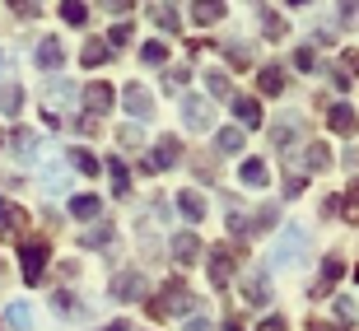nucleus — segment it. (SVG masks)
<instances>
[{"label":"nucleus","mask_w":359,"mask_h":331,"mask_svg":"<svg viewBox=\"0 0 359 331\" xmlns=\"http://www.w3.org/2000/svg\"><path fill=\"white\" fill-rule=\"evenodd\" d=\"M304 252H308V234H304L299 224H290V229H285V234L276 238V252H271V262H276V266H294L299 257H304Z\"/></svg>","instance_id":"nucleus-1"},{"label":"nucleus","mask_w":359,"mask_h":331,"mask_svg":"<svg viewBox=\"0 0 359 331\" xmlns=\"http://www.w3.org/2000/svg\"><path fill=\"white\" fill-rule=\"evenodd\" d=\"M191 308H196V294L187 290L182 280H168V285H163V299L154 304V313L168 318V313H191Z\"/></svg>","instance_id":"nucleus-2"},{"label":"nucleus","mask_w":359,"mask_h":331,"mask_svg":"<svg viewBox=\"0 0 359 331\" xmlns=\"http://www.w3.org/2000/svg\"><path fill=\"white\" fill-rule=\"evenodd\" d=\"M210 121H215L210 103H205L201 93H187V98H182V126H187V131H210Z\"/></svg>","instance_id":"nucleus-3"},{"label":"nucleus","mask_w":359,"mask_h":331,"mask_svg":"<svg viewBox=\"0 0 359 331\" xmlns=\"http://www.w3.org/2000/svg\"><path fill=\"white\" fill-rule=\"evenodd\" d=\"M112 299L117 304H135V299H145V276L140 271H121V276H112Z\"/></svg>","instance_id":"nucleus-4"},{"label":"nucleus","mask_w":359,"mask_h":331,"mask_svg":"<svg viewBox=\"0 0 359 331\" xmlns=\"http://www.w3.org/2000/svg\"><path fill=\"white\" fill-rule=\"evenodd\" d=\"M19 262H24V280H28V285H38L42 271H47V248H42L38 238H28L24 248H19Z\"/></svg>","instance_id":"nucleus-5"},{"label":"nucleus","mask_w":359,"mask_h":331,"mask_svg":"<svg viewBox=\"0 0 359 331\" xmlns=\"http://www.w3.org/2000/svg\"><path fill=\"white\" fill-rule=\"evenodd\" d=\"M121 103H126V112H131L135 121L154 117V93H149L145 84H126V89H121Z\"/></svg>","instance_id":"nucleus-6"},{"label":"nucleus","mask_w":359,"mask_h":331,"mask_svg":"<svg viewBox=\"0 0 359 331\" xmlns=\"http://www.w3.org/2000/svg\"><path fill=\"white\" fill-rule=\"evenodd\" d=\"M112 103H117V93H112V84H103V80L84 84V107H89L93 117H103V112H112Z\"/></svg>","instance_id":"nucleus-7"},{"label":"nucleus","mask_w":359,"mask_h":331,"mask_svg":"<svg viewBox=\"0 0 359 331\" xmlns=\"http://www.w3.org/2000/svg\"><path fill=\"white\" fill-rule=\"evenodd\" d=\"M177 154H182V145H177V135H163L159 145H154V154L145 159V168H149V173H163V168H173V163H177Z\"/></svg>","instance_id":"nucleus-8"},{"label":"nucleus","mask_w":359,"mask_h":331,"mask_svg":"<svg viewBox=\"0 0 359 331\" xmlns=\"http://www.w3.org/2000/svg\"><path fill=\"white\" fill-rule=\"evenodd\" d=\"M327 126H332L336 135H355V126H359L355 107H350V103H336L332 112H327Z\"/></svg>","instance_id":"nucleus-9"},{"label":"nucleus","mask_w":359,"mask_h":331,"mask_svg":"<svg viewBox=\"0 0 359 331\" xmlns=\"http://www.w3.org/2000/svg\"><path fill=\"white\" fill-rule=\"evenodd\" d=\"M243 299H248V304H257V308L271 299V280H266V271H252V276L243 280Z\"/></svg>","instance_id":"nucleus-10"},{"label":"nucleus","mask_w":359,"mask_h":331,"mask_svg":"<svg viewBox=\"0 0 359 331\" xmlns=\"http://www.w3.org/2000/svg\"><path fill=\"white\" fill-rule=\"evenodd\" d=\"M238 182H243V187H266V182H271L266 159H243V163H238Z\"/></svg>","instance_id":"nucleus-11"},{"label":"nucleus","mask_w":359,"mask_h":331,"mask_svg":"<svg viewBox=\"0 0 359 331\" xmlns=\"http://www.w3.org/2000/svg\"><path fill=\"white\" fill-rule=\"evenodd\" d=\"M341 276H346V262H341V257H327V262H322L318 285H313V294H318V299H322V294H332V285H336Z\"/></svg>","instance_id":"nucleus-12"},{"label":"nucleus","mask_w":359,"mask_h":331,"mask_svg":"<svg viewBox=\"0 0 359 331\" xmlns=\"http://www.w3.org/2000/svg\"><path fill=\"white\" fill-rule=\"evenodd\" d=\"M224 0H191V24H219L224 19Z\"/></svg>","instance_id":"nucleus-13"},{"label":"nucleus","mask_w":359,"mask_h":331,"mask_svg":"<svg viewBox=\"0 0 359 331\" xmlns=\"http://www.w3.org/2000/svg\"><path fill=\"white\" fill-rule=\"evenodd\" d=\"M196 257H201V238H196V234H177V238H173V262L191 266Z\"/></svg>","instance_id":"nucleus-14"},{"label":"nucleus","mask_w":359,"mask_h":331,"mask_svg":"<svg viewBox=\"0 0 359 331\" xmlns=\"http://www.w3.org/2000/svg\"><path fill=\"white\" fill-rule=\"evenodd\" d=\"M233 117H238L243 126H262V107H257V98H248V93H233Z\"/></svg>","instance_id":"nucleus-15"},{"label":"nucleus","mask_w":359,"mask_h":331,"mask_svg":"<svg viewBox=\"0 0 359 331\" xmlns=\"http://www.w3.org/2000/svg\"><path fill=\"white\" fill-rule=\"evenodd\" d=\"M61 61H66L61 42H56V38H42V42H38V66H42V70H61Z\"/></svg>","instance_id":"nucleus-16"},{"label":"nucleus","mask_w":359,"mask_h":331,"mask_svg":"<svg viewBox=\"0 0 359 331\" xmlns=\"http://www.w3.org/2000/svg\"><path fill=\"white\" fill-rule=\"evenodd\" d=\"M14 159L19 163H38V135L33 131H14Z\"/></svg>","instance_id":"nucleus-17"},{"label":"nucleus","mask_w":359,"mask_h":331,"mask_svg":"<svg viewBox=\"0 0 359 331\" xmlns=\"http://www.w3.org/2000/svg\"><path fill=\"white\" fill-rule=\"evenodd\" d=\"M229 271H233V257H229V248H215V252H210V280H215V285H229Z\"/></svg>","instance_id":"nucleus-18"},{"label":"nucleus","mask_w":359,"mask_h":331,"mask_svg":"<svg viewBox=\"0 0 359 331\" xmlns=\"http://www.w3.org/2000/svg\"><path fill=\"white\" fill-rule=\"evenodd\" d=\"M177 210H182L191 224H201V219H205V201H201L196 191H182V196H177Z\"/></svg>","instance_id":"nucleus-19"},{"label":"nucleus","mask_w":359,"mask_h":331,"mask_svg":"<svg viewBox=\"0 0 359 331\" xmlns=\"http://www.w3.org/2000/svg\"><path fill=\"white\" fill-rule=\"evenodd\" d=\"M5 322H10L14 331H28V327H33V308H28V304H10V308H5Z\"/></svg>","instance_id":"nucleus-20"},{"label":"nucleus","mask_w":359,"mask_h":331,"mask_svg":"<svg viewBox=\"0 0 359 331\" xmlns=\"http://www.w3.org/2000/svg\"><path fill=\"white\" fill-rule=\"evenodd\" d=\"M257 84H262V93H285V70H280V66H266L262 75H257Z\"/></svg>","instance_id":"nucleus-21"},{"label":"nucleus","mask_w":359,"mask_h":331,"mask_svg":"<svg viewBox=\"0 0 359 331\" xmlns=\"http://www.w3.org/2000/svg\"><path fill=\"white\" fill-rule=\"evenodd\" d=\"M215 145H219V154H238L243 149V131L238 126H224V131L215 135Z\"/></svg>","instance_id":"nucleus-22"},{"label":"nucleus","mask_w":359,"mask_h":331,"mask_svg":"<svg viewBox=\"0 0 359 331\" xmlns=\"http://www.w3.org/2000/svg\"><path fill=\"white\" fill-rule=\"evenodd\" d=\"M98 210H103L98 196H75L70 201V215H75V219H98Z\"/></svg>","instance_id":"nucleus-23"},{"label":"nucleus","mask_w":359,"mask_h":331,"mask_svg":"<svg viewBox=\"0 0 359 331\" xmlns=\"http://www.w3.org/2000/svg\"><path fill=\"white\" fill-rule=\"evenodd\" d=\"M205 89H210L215 98H233V89H229V75H224V70H205Z\"/></svg>","instance_id":"nucleus-24"},{"label":"nucleus","mask_w":359,"mask_h":331,"mask_svg":"<svg viewBox=\"0 0 359 331\" xmlns=\"http://www.w3.org/2000/svg\"><path fill=\"white\" fill-rule=\"evenodd\" d=\"M112 238H117V229H112V224H103V229H89V234L80 238V248H107Z\"/></svg>","instance_id":"nucleus-25"},{"label":"nucleus","mask_w":359,"mask_h":331,"mask_svg":"<svg viewBox=\"0 0 359 331\" xmlns=\"http://www.w3.org/2000/svg\"><path fill=\"white\" fill-rule=\"evenodd\" d=\"M19 103H24V93H19V84H0V112H19Z\"/></svg>","instance_id":"nucleus-26"},{"label":"nucleus","mask_w":359,"mask_h":331,"mask_svg":"<svg viewBox=\"0 0 359 331\" xmlns=\"http://www.w3.org/2000/svg\"><path fill=\"white\" fill-rule=\"evenodd\" d=\"M61 19H66V24H84V19H89V5H84V0H61Z\"/></svg>","instance_id":"nucleus-27"},{"label":"nucleus","mask_w":359,"mask_h":331,"mask_svg":"<svg viewBox=\"0 0 359 331\" xmlns=\"http://www.w3.org/2000/svg\"><path fill=\"white\" fill-rule=\"evenodd\" d=\"M19 224H28V215L10 201H0V229H19Z\"/></svg>","instance_id":"nucleus-28"},{"label":"nucleus","mask_w":359,"mask_h":331,"mask_svg":"<svg viewBox=\"0 0 359 331\" xmlns=\"http://www.w3.org/2000/svg\"><path fill=\"white\" fill-rule=\"evenodd\" d=\"M107 52H112V47H107V42H84L80 61H84V66H103V61H107Z\"/></svg>","instance_id":"nucleus-29"},{"label":"nucleus","mask_w":359,"mask_h":331,"mask_svg":"<svg viewBox=\"0 0 359 331\" xmlns=\"http://www.w3.org/2000/svg\"><path fill=\"white\" fill-rule=\"evenodd\" d=\"M304 163H308L313 173H322V168H332V154H327V145H308Z\"/></svg>","instance_id":"nucleus-30"},{"label":"nucleus","mask_w":359,"mask_h":331,"mask_svg":"<svg viewBox=\"0 0 359 331\" xmlns=\"http://www.w3.org/2000/svg\"><path fill=\"white\" fill-rule=\"evenodd\" d=\"M42 182H47V191H52V196H61V191H66V173L47 163V168H42Z\"/></svg>","instance_id":"nucleus-31"},{"label":"nucleus","mask_w":359,"mask_h":331,"mask_svg":"<svg viewBox=\"0 0 359 331\" xmlns=\"http://www.w3.org/2000/svg\"><path fill=\"white\" fill-rule=\"evenodd\" d=\"M341 215H346L350 224H359V182L346 191V201H341Z\"/></svg>","instance_id":"nucleus-32"},{"label":"nucleus","mask_w":359,"mask_h":331,"mask_svg":"<svg viewBox=\"0 0 359 331\" xmlns=\"http://www.w3.org/2000/svg\"><path fill=\"white\" fill-rule=\"evenodd\" d=\"M149 19L159 28H168V33H177V10H168V5H159V10H149Z\"/></svg>","instance_id":"nucleus-33"},{"label":"nucleus","mask_w":359,"mask_h":331,"mask_svg":"<svg viewBox=\"0 0 359 331\" xmlns=\"http://www.w3.org/2000/svg\"><path fill=\"white\" fill-rule=\"evenodd\" d=\"M70 163H75V168H80L84 177H93V173H98V159H93L89 149H75V154H70Z\"/></svg>","instance_id":"nucleus-34"},{"label":"nucleus","mask_w":359,"mask_h":331,"mask_svg":"<svg viewBox=\"0 0 359 331\" xmlns=\"http://www.w3.org/2000/svg\"><path fill=\"white\" fill-rule=\"evenodd\" d=\"M107 177H112V187H117V191H126V187H131V173H126V163H107Z\"/></svg>","instance_id":"nucleus-35"},{"label":"nucleus","mask_w":359,"mask_h":331,"mask_svg":"<svg viewBox=\"0 0 359 331\" xmlns=\"http://www.w3.org/2000/svg\"><path fill=\"white\" fill-rule=\"evenodd\" d=\"M145 66H163V61H168V47H163V42H145Z\"/></svg>","instance_id":"nucleus-36"},{"label":"nucleus","mask_w":359,"mask_h":331,"mask_svg":"<svg viewBox=\"0 0 359 331\" xmlns=\"http://www.w3.org/2000/svg\"><path fill=\"white\" fill-rule=\"evenodd\" d=\"M126 38H131V24H117L107 33V47H126Z\"/></svg>","instance_id":"nucleus-37"},{"label":"nucleus","mask_w":359,"mask_h":331,"mask_svg":"<svg viewBox=\"0 0 359 331\" xmlns=\"http://www.w3.org/2000/svg\"><path fill=\"white\" fill-rule=\"evenodd\" d=\"M262 28H266L271 38H280V33H285V19H280V14H262Z\"/></svg>","instance_id":"nucleus-38"},{"label":"nucleus","mask_w":359,"mask_h":331,"mask_svg":"<svg viewBox=\"0 0 359 331\" xmlns=\"http://www.w3.org/2000/svg\"><path fill=\"white\" fill-rule=\"evenodd\" d=\"M98 5H103L107 14H126V10H131V0H98Z\"/></svg>","instance_id":"nucleus-39"},{"label":"nucleus","mask_w":359,"mask_h":331,"mask_svg":"<svg viewBox=\"0 0 359 331\" xmlns=\"http://www.w3.org/2000/svg\"><path fill=\"white\" fill-rule=\"evenodd\" d=\"M117 140H121V145H140V131H135V126H121Z\"/></svg>","instance_id":"nucleus-40"},{"label":"nucleus","mask_w":359,"mask_h":331,"mask_svg":"<svg viewBox=\"0 0 359 331\" xmlns=\"http://www.w3.org/2000/svg\"><path fill=\"white\" fill-rule=\"evenodd\" d=\"M294 66H299V70H313V52H308V47H299V52H294Z\"/></svg>","instance_id":"nucleus-41"},{"label":"nucleus","mask_w":359,"mask_h":331,"mask_svg":"<svg viewBox=\"0 0 359 331\" xmlns=\"http://www.w3.org/2000/svg\"><path fill=\"white\" fill-rule=\"evenodd\" d=\"M187 75H191L187 66H173V70H168V80H173V84H187Z\"/></svg>","instance_id":"nucleus-42"},{"label":"nucleus","mask_w":359,"mask_h":331,"mask_svg":"<svg viewBox=\"0 0 359 331\" xmlns=\"http://www.w3.org/2000/svg\"><path fill=\"white\" fill-rule=\"evenodd\" d=\"M187 331H215V327L205 318H187Z\"/></svg>","instance_id":"nucleus-43"},{"label":"nucleus","mask_w":359,"mask_h":331,"mask_svg":"<svg viewBox=\"0 0 359 331\" xmlns=\"http://www.w3.org/2000/svg\"><path fill=\"white\" fill-rule=\"evenodd\" d=\"M257 331H285V322H280V318H266V322H262Z\"/></svg>","instance_id":"nucleus-44"},{"label":"nucleus","mask_w":359,"mask_h":331,"mask_svg":"<svg viewBox=\"0 0 359 331\" xmlns=\"http://www.w3.org/2000/svg\"><path fill=\"white\" fill-rule=\"evenodd\" d=\"M308 331H341V327H332V322H308Z\"/></svg>","instance_id":"nucleus-45"},{"label":"nucleus","mask_w":359,"mask_h":331,"mask_svg":"<svg viewBox=\"0 0 359 331\" xmlns=\"http://www.w3.org/2000/svg\"><path fill=\"white\" fill-rule=\"evenodd\" d=\"M103 331H131V322H107Z\"/></svg>","instance_id":"nucleus-46"},{"label":"nucleus","mask_w":359,"mask_h":331,"mask_svg":"<svg viewBox=\"0 0 359 331\" xmlns=\"http://www.w3.org/2000/svg\"><path fill=\"white\" fill-rule=\"evenodd\" d=\"M0 66H10V56H5V52H0Z\"/></svg>","instance_id":"nucleus-47"},{"label":"nucleus","mask_w":359,"mask_h":331,"mask_svg":"<svg viewBox=\"0 0 359 331\" xmlns=\"http://www.w3.org/2000/svg\"><path fill=\"white\" fill-rule=\"evenodd\" d=\"M355 280H359V271H355Z\"/></svg>","instance_id":"nucleus-48"},{"label":"nucleus","mask_w":359,"mask_h":331,"mask_svg":"<svg viewBox=\"0 0 359 331\" xmlns=\"http://www.w3.org/2000/svg\"><path fill=\"white\" fill-rule=\"evenodd\" d=\"M0 140H5V135H0Z\"/></svg>","instance_id":"nucleus-49"}]
</instances>
